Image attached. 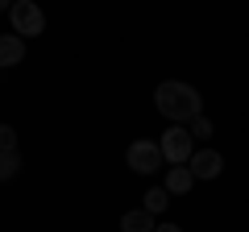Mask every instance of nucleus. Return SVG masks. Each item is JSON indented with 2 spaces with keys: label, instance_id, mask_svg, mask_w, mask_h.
<instances>
[{
  "label": "nucleus",
  "instance_id": "1",
  "mask_svg": "<svg viewBox=\"0 0 249 232\" xmlns=\"http://www.w3.org/2000/svg\"><path fill=\"white\" fill-rule=\"evenodd\" d=\"M154 104H158V112L166 116V120H175V125H191L196 116H204V96H199L191 83H183V79H162L158 87H154Z\"/></svg>",
  "mask_w": 249,
  "mask_h": 232
},
{
  "label": "nucleus",
  "instance_id": "2",
  "mask_svg": "<svg viewBox=\"0 0 249 232\" xmlns=\"http://www.w3.org/2000/svg\"><path fill=\"white\" fill-rule=\"evenodd\" d=\"M9 21H13V33L17 37H37L46 29V13H42L37 0H13Z\"/></svg>",
  "mask_w": 249,
  "mask_h": 232
},
{
  "label": "nucleus",
  "instance_id": "3",
  "mask_svg": "<svg viewBox=\"0 0 249 232\" xmlns=\"http://www.w3.org/2000/svg\"><path fill=\"white\" fill-rule=\"evenodd\" d=\"M191 141H196V137H191V129L187 125H170L166 133L158 137V145H162V158L170 162V166H187V162H191Z\"/></svg>",
  "mask_w": 249,
  "mask_h": 232
},
{
  "label": "nucleus",
  "instance_id": "4",
  "mask_svg": "<svg viewBox=\"0 0 249 232\" xmlns=\"http://www.w3.org/2000/svg\"><path fill=\"white\" fill-rule=\"evenodd\" d=\"M124 162H129V170L133 174H158L162 170V145L150 141V137H137L133 145H129V153H124Z\"/></svg>",
  "mask_w": 249,
  "mask_h": 232
},
{
  "label": "nucleus",
  "instance_id": "5",
  "mask_svg": "<svg viewBox=\"0 0 249 232\" xmlns=\"http://www.w3.org/2000/svg\"><path fill=\"white\" fill-rule=\"evenodd\" d=\"M187 170L196 174V182L199 179H220V170H224V153H216V149H199V153H191V162H187Z\"/></svg>",
  "mask_w": 249,
  "mask_h": 232
},
{
  "label": "nucleus",
  "instance_id": "6",
  "mask_svg": "<svg viewBox=\"0 0 249 232\" xmlns=\"http://www.w3.org/2000/svg\"><path fill=\"white\" fill-rule=\"evenodd\" d=\"M21 58H25V37H17V33H0V71L21 66Z\"/></svg>",
  "mask_w": 249,
  "mask_h": 232
},
{
  "label": "nucleus",
  "instance_id": "7",
  "mask_svg": "<svg viewBox=\"0 0 249 232\" xmlns=\"http://www.w3.org/2000/svg\"><path fill=\"white\" fill-rule=\"evenodd\" d=\"M162 187H166L170 195H187V191L196 187V174H191L187 166H170V170H166V182H162Z\"/></svg>",
  "mask_w": 249,
  "mask_h": 232
},
{
  "label": "nucleus",
  "instance_id": "8",
  "mask_svg": "<svg viewBox=\"0 0 249 232\" xmlns=\"http://www.w3.org/2000/svg\"><path fill=\"white\" fill-rule=\"evenodd\" d=\"M121 232H154V215L145 212V207L124 212V215H121Z\"/></svg>",
  "mask_w": 249,
  "mask_h": 232
},
{
  "label": "nucleus",
  "instance_id": "9",
  "mask_svg": "<svg viewBox=\"0 0 249 232\" xmlns=\"http://www.w3.org/2000/svg\"><path fill=\"white\" fill-rule=\"evenodd\" d=\"M145 212H150V215H162V212H166V207H170V191L166 187H150V191H145Z\"/></svg>",
  "mask_w": 249,
  "mask_h": 232
},
{
  "label": "nucleus",
  "instance_id": "10",
  "mask_svg": "<svg viewBox=\"0 0 249 232\" xmlns=\"http://www.w3.org/2000/svg\"><path fill=\"white\" fill-rule=\"evenodd\" d=\"M17 170H21V153L17 149H0V182L17 179Z\"/></svg>",
  "mask_w": 249,
  "mask_h": 232
},
{
  "label": "nucleus",
  "instance_id": "11",
  "mask_svg": "<svg viewBox=\"0 0 249 232\" xmlns=\"http://www.w3.org/2000/svg\"><path fill=\"white\" fill-rule=\"evenodd\" d=\"M191 137L208 141V137H212V120H208V116H196V120H191Z\"/></svg>",
  "mask_w": 249,
  "mask_h": 232
},
{
  "label": "nucleus",
  "instance_id": "12",
  "mask_svg": "<svg viewBox=\"0 0 249 232\" xmlns=\"http://www.w3.org/2000/svg\"><path fill=\"white\" fill-rule=\"evenodd\" d=\"M0 149H17V129L0 125Z\"/></svg>",
  "mask_w": 249,
  "mask_h": 232
},
{
  "label": "nucleus",
  "instance_id": "13",
  "mask_svg": "<svg viewBox=\"0 0 249 232\" xmlns=\"http://www.w3.org/2000/svg\"><path fill=\"white\" fill-rule=\"evenodd\" d=\"M154 232H183L178 224H154Z\"/></svg>",
  "mask_w": 249,
  "mask_h": 232
},
{
  "label": "nucleus",
  "instance_id": "14",
  "mask_svg": "<svg viewBox=\"0 0 249 232\" xmlns=\"http://www.w3.org/2000/svg\"><path fill=\"white\" fill-rule=\"evenodd\" d=\"M13 9V0H0V13H9Z\"/></svg>",
  "mask_w": 249,
  "mask_h": 232
}]
</instances>
